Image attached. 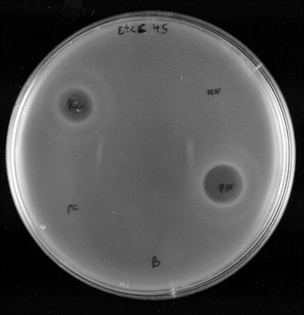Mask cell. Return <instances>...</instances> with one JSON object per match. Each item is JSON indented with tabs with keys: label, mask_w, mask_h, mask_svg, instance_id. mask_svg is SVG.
<instances>
[{
	"label": "cell",
	"mask_w": 304,
	"mask_h": 315,
	"mask_svg": "<svg viewBox=\"0 0 304 315\" xmlns=\"http://www.w3.org/2000/svg\"><path fill=\"white\" fill-rule=\"evenodd\" d=\"M204 193L210 200L220 204H228L239 196L242 189L241 178L237 172L227 165H220L211 168L203 182Z\"/></svg>",
	"instance_id": "cell-1"
},
{
	"label": "cell",
	"mask_w": 304,
	"mask_h": 315,
	"mask_svg": "<svg viewBox=\"0 0 304 315\" xmlns=\"http://www.w3.org/2000/svg\"><path fill=\"white\" fill-rule=\"evenodd\" d=\"M41 228L44 229L45 228V226L44 225H42L41 226Z\"/></svg>",
	"instance_id": "cell-2"
}]
</instances>
